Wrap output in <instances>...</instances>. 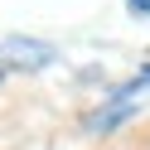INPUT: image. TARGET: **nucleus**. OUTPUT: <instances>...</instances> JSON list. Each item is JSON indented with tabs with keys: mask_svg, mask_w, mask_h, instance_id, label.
<instances>
[{
	"mask_svg": "<svg viewBox=\"0 0 150 150\" xmlns=\"http://www.w3.org/2000/svg\"><path fill=\"white\" fill-rule=\"evenodd\" d=\"M145 102H150V68L140 73L136 82H126V87H121V92H116V97H111V102H107V107H102V111H92V121H87V131H92V136H107V131H116V126H126V121L136 116V111L145 107Z\"/></svg>",
	"mask_w": 150,
	"mask_h": 150,
	"instance_id": "f257e3e1",
	"label": "nucleus"
},
{
	"mask_svg": "<svg viewBox=\"0 0 150 150\" xmlns=\"http://www.w3.org/2000/svg\"><path fill=\"white\" fill-rule=\"evenodd\" d=\"M53 58H58V53H53V44H44V39H24V34H5V39H0V63H5V68L39 73V68H49Z\"/></svg>",
	"mask_w": 150,
	"mask_h": 150,
	"instance_id": "f03ea898",
	"label": "nucleus"
},
{
	"mask_svg": "<svg viewBox=\"0 0 150 150\" xmlns=\"http://www.w3.org/2000/svg\"><path fill=\"white\" fill-rule=\"evenodd\" d=\"M131 5V15H140V20H150V0H126Z\"/></svg>",
	"mask_w": 150,
	"mask_h": 150,
	"instance_id": "7ed1b4c3",
	"label": "nucleus"
},
{
	"mask_svg": "<svg viewBox=\"0 0 150 150\" xmlns=\"http://www.w3.org/2000/svg\"><path fill=\"white\" fill-rule=\"evenodd\" d=\"M0 82H5V78H0Z\"/></svg>",
	"mask_w": 150,
	"mask_h": 150,
	"instance_id": "20e7f679",
	"label": "nucleus"
}]
</instances>
